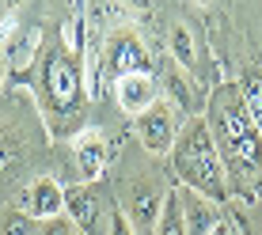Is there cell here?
I'll return each instance as SVG.
<instances>
[{"label":"cell","mask_w":262,"mask_h":235,"mask_svg":"<svg viewBox=\"0 0 262 235\" xmlns=\"http://www.w3.org/2000/svg\"><path fill=\"white\" fill-rule=\"evenodd\" d=\"M171 167L190 194H202L213 205L228 201V171H224V159L213 144L205 118H186L175 148H171Z\"/></svg>","instance_id":"7a4b0ae2"},{"label":"cell","mask_w":262,"mask_h":235,"mask_svg":"<svg viewBox=\"0 0 262 235\" xmlns=\"http://www.w3.org/2000/svg\"><path fill=\"white\" fill-rule=\"evenodd\" d=\"M8 163H12V159H8V152H4V148H0V171H4Z\"/></svg>","instance_id":"603a6c76"},{"label":"cell","mask_w":262,"mask_h":235,"mask_svg":"<svg viewBox=\"0 0 262 235\" xmlns=\"http://www.w3.org/2000/svg\"><path fill=\"white\" fill-rule=\"evenodd\" d=\"M106 235H137V228L129 224V216H125V213L111 209V228H106Z\"/></svg>","instance_id":"ffe728a7"},{"label":"cell","mask_w":262,"mask_h":235,"mask_svg":"<svg viewBox=\"0 0 262 235\" xmlns=\"http://www.w3.org/2000/svg\"><path fill=\"white\" fill-rule=\"evenodd\" d=\"M164 190L152 186V182H137L133 186V197H129V224L141 231H156V220H160V209H164Z\"/></svg>","instance_id":"30bf717a"},{"label":"cell","mask_w":262,"mask_h":235,"mask_svg":"<svg viewBox=\"0 0 262 235\" xmlns=\"http://www.w3.org/2000/svg\"><path fill=\"white\" fill-rule=\"evenodd\" d=\"M65 216L76 224L80 235H103L106 231L103 205H99V197H95L92 186H72V190H65Z\"/></svg>","instance_id":"52a82bcc"},{"label":"cell","mask_w":262,"mask_h":235,"mask_svg":"<svg viewBox=\"0 0 262 235\" xmlns=\"http://www.w3.org/2000/svg\"><path fill=\"white\" fill-rule=\"evenodd\" d=\"M167 46H171V57H175V68H183V72H198V46H194V34H190V27L186 23H175L171 27V34H167Z\"/></svg>","instance_id":"9a60e30c"},{"label":"cell","mask_w":262,"mask_h":235,"mask_svg":"<svg viewBox=\"0 0 262 235\" xmlns=\"http://www.w3.org/2000/svg\"><path fill=\"white\" fill-rule=\"evenodd\" d=\"M205 125L224 159V171L239 178H262V133L243 106L239 84H221L205 99Z\"/></svg>","instance_id":"6da1fadb"},{"label":"cell","mask_w":262,"mask_h":235,"mask_svg":"<svg viewBox=\"0 0 262 235\" xmlns=\"http://www.w3.org/2000/svg\"><path fill=\"white\" fill-rule=\"evenodd\" d=\"M160 87H156V80L152 76H125L114 84V99H118V106L129 118H141L144 110H152V106L160 103Z\"/></svg>","instance_id":"9c48e42d"},{"label":"cell","mask_w":262,"mask_h":235,"mask_svg":"<svg viewBox=\"0 0 262 235\" xmlns=\"http://www.w3.org/2000/svg\"><path fill=\"white\" fill-rule=\"evenodd\" d=\"M80 68H84V95L88 99H103L106 68H103V46H99V42H88L84 57H80Z\"/></svg>","instance_id":"4fadbf2b"},{"label":"cell","mask_w":262,"mask_h":235,"mask_svg":"<svg viewBox=\"0 0 262 235\" xmlns=\"http://www.w3.org/2000/svg\"><path fill=\"white\" fill-rule=\"evenodd\" d=\"M38 53H42V31H38V27H27L23 34H12V38H4L8 72H23V68H31Z\"/></svg>","instance_id":"8fae6325"},{"label":"cell","mask_w":262,"mask_h":235,"mask_svg":"<svg viewBox=\"0 0 262 235\" xmlns=\"http://www.w3.org/2000/svg\"><path fill=\"white\" fill-rule=\"evenodd\" d=\"M38 235H80V231H76V224H72L69 216H57V220L38 224Z\"/></svg>","instance_id":"d6986e66"},{"label":"cell","mask_w":262,"mask_h":235,"mask_svg":"<svg viewBox=\"0 0 262 235\" xmlns=\"http://www.w3.org/2000/svg\"><path fill=\"white\" fill-rule=\"evenodd\" d=\"M72 152H76V175L84 186H92L106 175V140L99 129H84L72 140Z\"/></svg>","instance_id":"ba28073f"},{"label":"cell","mask_w":262,"mask_h":235,"mask_svg":"<svg viewBox=\"0 0 262 235\" xmlns=\"http://www.w3.org/2000/svg\"><path fill=\"white\" fill-rule=\"evenodd\" d=\"M0 235H38V224L15 209V213H8L4 220H0Z\"/></svg>","instance_id":"ac0fdd59"},{"label":"cell","mask_w":262,"mask_h":235,"mask_svg":"<svg viewBox=\"0 0 262 235\" xmlns=\"http://www.w3.org/2000/svg\"><path fill=\"white\" fill-rule=\"evenodd\" d=\"M209 235H232V231H228V224H216V228H213Z\"/></svg>","instance_id":"7402d4cb"},{"label":"cell","mask_w":262,"mask_h":235,"mask_svg":"<svg viewBox=\"0 0 262 235\" xmlns=\"http://www.w3.org/2000/svg\"><path fill=\"white\" fill-rule=\"evenodd\" d=\"M4 76H8V57H4V42H0V84H4Z\"/></svg>","instance_id":"44dd1931"},{"label":"cell","mask_w":262,"mask_h":235,"mask_svg":"<svg viewBox=\"0 0 262 235\" xmlns=\"http://www.w3.org/2000/svg\"><path fill=\"white\" fill-rule=\"evenodd\" d=\"M164 87H167V95L175 99V106H179L186 118H202V99H198V87H194V76H190V72L167 68V72H164Z\"/></svg>","instance_id":"7c38bea8"},{"label":"cell","mask_w":262,"mask_h":235,"mask_svg":"<svg viewBox=\"0 0 262 235\" xmlns=\"http://www.w3.org/2000/svg\"><path fill=\"white\" fill-rule=\"evenodd\" d=\"M38 87L42 103L53 118H72L84 106V68L80 57L69 53L61 42H50V50H42V68H38Z\"/></svg>","instance_id":"3957f363"},{"label":"cell","mask_w":262,"mask_h":235,"mask_svg":"<svg viewBox=\"0 0 262 235\" xmlns=\"http://www.w3.org/2000/svg\"><path fill=\"white\" fill-rule=\"evenodd\" d=\"M239 95H243V106H247L251 122H255V125H258V133H262V72H258V68H251L247 76H243Z\"/></svg>","instance_id":"e0dca14e"},{"label":"cell","mask_w":262,"mask_h":235,"mask_svg":"<svg viewBox=\"0 0 262 235\" xmlns=\"http://www.w3.org/2000/svg\"><path fill=\"white\" fill-rule=\"evenodd\" d=\"M103 68H106V80H114V84L125 76H152V57H148V46L141 42V34L129 31V27L106 34Z\"/></svg>","instance_id":"277c9868"},{"label":"cell","mask_w":262,"mask_h":235,"mask_svg":"<svg viewBox=\"0 0 262 235\" xmlns=\"http://www.w3.org/2000/svg\"><path fill=\"white\" fill-rule=\"evenodd\" d=\"M183 213H186V235H209L216 224H221L216 213H213V201H205L202 194H186Z\"/></svg>","instance_id":"5bb4252c"},{"label":"cell","mask_w":262,"mask_h":235,"mask_svg":"<svg viewBox=\"0 0 262 235\" xmlns=\"http://www.w3.org/2000/svg\"><path fill=\"white\" fill-rule=\"evenodd\" d=\"M179 118L171 110L167 103H156L152 110H144L141 118H133V133H137V140L144 144L148 152H156V156H164V152L175 148L179 140Z\"/></svg>","instance_id":"5b68a950"},{"label":"cell","mask_w":262,"mask_h":235,"mask_svg":"<svg viewBox=\"0 0 262 235\" xmlns=\"http://www.w3.org/2000/svg\"><path fill=\"white\" fill-rule=\"evenodd\" d=\"M19 213L31 216L34 224H46V220L65 216V186H61L57 178H50V175L34 178V182L23 190V197H19Z\"/></svg>","instance_id":"8992f818"},{"label":"cell","mask_w":262,"mask_h":235,"mask_svg":"<svg viewBox=\"0 0 262 235\" xmlns=\"http://www.w3.org/2000/svg\"><path fill=\"white\" fill-rule=\"evenodd\" d=\"M156 235H186V213H183V194L179 190H167L160 220H156Z\"/></svg>","instance_id":"2e32d148"}]
</instances>
